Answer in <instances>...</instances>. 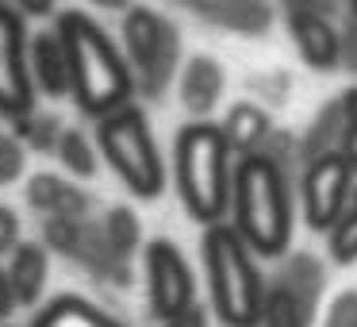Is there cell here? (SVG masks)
Segmentation results:
<instances>
[{"label": "cell", "mask_w": 357, "mask_h": 327, "mask_svg": "<svg viewBox=\"0 0 357 327\" xmlns=\"http://www.w3.org/2000/svg\"><path fill=\"white\" fill-rule=\"evenodd\" d=\"M54 31L62 35L66 54H70V96L85 116L104 119L116 108L131 104L135 73L127 66V54H119L116 43L104 35V27L93 16L70 8L54 20Z\"/></svg>", "instance_id": "6da1fadb"}, {"label": "cell", "mask_w": 357, "mask_h": 327, "mask_svg": "<svg viewBox=\"0 0 357 327\" xmlns=\"http://www.w3.org/2000/svg\"><path fill=\"white\" fill-rule=\"evenodd\" d=\"M234 231L261 258H277L292 242V181L273 158L246 154L234 162Z\"/></svg>", "instance_id": "7a4b0ae2"}, {"label": "cell", "mask_w": 357, "mask_h": 327, "mask_svg": "<svg viewBox=\"0 0 357 327\" xmlns=\"http://www.w3.org/2000/svg\"><path fill=\"white\" fill-rule=\"evenodd\" d=\"M173 177L196 224H223L234 193V150L223 139V127L208 119H192L181 127L173 147Z\"/></svg>", "instance_id": "3957f363"}, {"label": "cell", "mask_w": 357, "mask_h": 327, "mask_svg": "<svg viewBox=\"0 0 357 327\" xmlns=\"http://www.w3.org/2000/svg\"><path fill=\"white\" fill-rule=\"evenodd\" d=\"M204 270H208L211 308L227 327H257L265 308L269 281L257 270V254L246 247L234 224H211L200 239Z\"/></svg>", "instance_id": "277c9868"}, {"label": "cell", "mask_w": 357, "mask_h": 327, "mask_svg": "<svg viewBox=\"0 0 357 327\" xmlns=\"http://www.w3.org/2000/svg\"><path fill=\"white\" fill-rule=\"evenodd\" d=\"M96 143L104 162L142 201H158L165 189V162L154 143L150 119L139 104H123L112 116L96 119Z\"/></svg>", "instance_id": "5b68a950"}, {"label": "cell", "mask_w": 357, "mask_h": 327, "mask_svg": "<svg viewBox=\"0 0 357 327\" xmlns=\"http://www.w3.org/2000/svg\"><path fill=\"white\" fill-rule=\"evenodd\" d=\"M123 47H127V66L135 73V89L146 101H158L165 85L173 81L181 58V35L162 12L154 8H131L123 20Z\"/></svg>", "instance_id": "8992f818"}, {"label": "cell", "mask_w": 357, "mask_h": 327, "mask_svg": "<svg viewBox=\"0 0 357 327\" xmlns=\"http://www.w3.org/2000/svg\"><path fill=\"white\" fill-rule=\"evenodd\" d=\"M354 189H357V170L342 158V150H331V154L307 162L300 173V208L307 227L331 235L338 227V219L346 216Z\"/></svg>", "instance_id": "52a82bcc"}, {"label": "cell", "mask_w": 357, "mask_h": 327, "mask_svg": "<svg viewBox=\"0 0 357 327\" xmlns=\"http://www.w3.org/2000/svg\"><path fill=\"white\" fill-rule=\"evenodd\" d=\"M27 112H35L31 39H27L24 12L0 0V116L16 124Z\"/></svg>", "instance_id": "ba28073f"}, {"label": "cell", "mask_w": 357, "mask_h": 327, "mask_svg": "<svg viewBox=\"0 0 357 327\" xmlns=\"http://www.w3.org/2000/svg\"><path fill=\"white\" fill-rule=\"evenodd\" d=\"M142 270H146L150 312H154L162 324L196 304V277H192V270H188L185 254H181L169 239L146 242V250H142Z\"/></svg>", "instance_id": "9c48e42d"}, {"label": "cell", "mask_w": 357, "mask_h": 327, "mask_svg": "<svg viewBox=\"0 0 357 327\" xmlns=\"http://www.w3.org/2000/svg\"><path fill=\"white\" fill-rule=\"evenodd\" d=\"M288 35L311 70L342 66V31L334 27V20L311 16V12H288Z\"/></svg>", "instance_id": "30bf717a"}, {"label": "cell", "mask_w": 357, "mask_h": 327, "mask_svg": "<svg viewBox=\"0 0 357 327\" xmlns=\"http://www.w3.org/2000/svg\"><path fill=\"white\" fill-rule=\"evenodd\" d=\"M47 273H50V262H47V247L43 242H20L16 250L8 254V293L16 300V308H27L43 296L47 289Z\"/></svg>", "instance_id": "8fae6325"}, {"label": "cell", "mask_w": 357, "mask_h": 327, "mask_svg": "<svg viewBox=\"0 0 357 327\" xmlns=\"http://www.w3.org/2000/svg\"><path fill=\"white\" fill-rule=\"evenodd\" d=\"M31 81L47 96H66L70 93V54L58 31H39L31 39Z\"/></svg>", "instance_id": "7c38bea8"}, {"label": "cell", "mask_w": 357, "mask_h": 327, "mask_svg": "<svg viewBox=\"0 0 357 327\" xmlns=\"http://www.w3.org/2000/svg\"><path fill=\"white\" fill-rule=\"evenodd\" d=\"M27 204L47 216H66V219H85L89 216V196L77 185L62 181L58 173H35L27 181Z\"/></svg>", "instance_id": "4fadbf2b"}, {"label": "cell", "mask_w": 357, "mask_h": 327, "mask_svg": "<svg viewBox=\"0 0 357 327\" xmlns=\"http://www.w3.org/2000/svg\"><path fill=\"white\" fill-rule=\"evenodd\" d=\"M223 96V66L208 54H196L181 73V104L192 112L196 119H204Z\"/></svg>", "instance_id": "5bb4252c"}, {"label": "cell", "mask_w": 357, "mask_h": 327, "mask_svg": "<svg viewBox=\"0 0 357 327\" xmlns=\"http://www.w3.org/2000/svg\"><path fill=\"white\" fill-rule=\"evenodd\" d=\"M188 8L208 16L211 24L242 35H261L269 31V4L265 0H188Z\"/></svg>", "instance_id": "9a60e30c"}, {"label": "cell", "mask_w": 357, "mask_h": 327, "mask_svg": "<svg viewBox=\"0 0 357 327\" xmlns=\"http://www.w3.org/2000/svg\"><path fill=\"white\" fill-rule=\"evenodd\" d=\"M223 139L231 143L234 158H246V154H261L265 139L273 135V124H269V112L257 108V104H231V112L223 116Z\"/></svg>", "instance_id": "2e32d148"}, {"label": "cell", "mask_w": 357, "mask_h": 327, "mask_svg": "<svg viewBox=\"0 0 357 327\" xmlns=\"http://www.w3.org/2000/svg\"><path fill=\"white\" fill-rule=\"evenodd\" d=\"M315 308L303 296H296V289L284 277L269 281L265 289V308H261V327H311Z\"/></svg>", "instance_id": "e0dca14e"}, {"label": "cell", "mask_w": 357, "mask_h": 327, "mask_svg": "<svg viewBox=\"0 0 357 327\" xmlns=\"http://www.w3.org/2000/svg\"><path fill=\"white\" fill-rule=\"evenodd\" d=\"M35 327H123V324L112 319L108 312H100L96 304L81 300V296H58L39 312Z\"/></svg>", "instance_id": "ac0fdd59"}, {"label": "cell", "mask_w": 357, "mask_h": 327, "mask_svg": "<svg viewBox=\"0 0 357 327\" xmlns=\"http://www.w3.org/2000/svg\"><path fill=\"white\" fill-rule=\"evenodd\" d=\"M338 143H342V101H334V104H326V108H319L315 124H311L307 135L300 139L303 166L323 158V154H331V150H338Z\"/></svg>", "instance_id": "d6986e66"}, {"label": "cell", "mask_w": 357, "mask_h": 327, "mask_svg": "<svg viewBox=\"0 0 357 327\" xmlns=\"http://www.w3.org/2000/svg\"><path fill=\"white\" fill-rule=\"evenodd\" d=\"M104 242H108V250H112V258L116 262H127V258L139 250V242H142V227H139V216H135L131 208H112L108 216H104Z\"/></svg>", "instance_id": "ffe728a7"}, {"label": "cell", "mask_w": 357, "mask_h": 327, "mask_svg": "<svg viewBox=\"0 0 357 327\" xmlns=\"http://www.w3.org/2000/svg\"><path fill=\"white\" fill-rule=\"evenodd\" d=\"M89 231H93V227H89L85 219H66V216L43 219V242H47L50 250H58V254L77 258V262H81V254H85Z\"/></svg>", "instance_id": "44dd1931"}, {"label": "cell", "mask_w": 357, "mask_h": 327, "mask_svg": "<svg viewBox=\"0 0 357 327\" xmlns=\"http://www.w3.org/2000/svg\"><path fill=\"white\" fill-rule=\"evenodd\" d=\"M66 127L58 124V116H50V112H27L24 119H16L12 124V135H16L20 143H27V147L35 150H54L58 139H62Z\"/></svg>", "instance_id": "7402d4cb"}, {"label": "cell", "mask_w": 357, "mask_h": 327, "mask_svg": "<svg viewBox=\"0 0 357 327\" xmlns=\"http://www.w3.org/2000/svg\"><path fill=\"white\" fill-rule=\"evenodd\" d=\"M54 154L62 158V166L70 173H77V177H93L96 173V154H93V143L85 139V135L77 131V127H66L62 139H58Z\"/></svg>", "instance_id": "603a6c76"}, {"label": "cell", "mask_w": 357, "mask_h": 327, "mask_svg": "<svg viewBox=\"0 0 357 327\" xmlns=\"http://www.w3.org/2000/svg\"><path fill=\"white\" fill-rule=\"evenodd\" d=\"M331 258L334 262H357V189L349 196L346 216L338 219V227L331 231Z\"/></svg>", "instance_id": "cb8c5ba5"}, {"label": "cell", "mask_w": 357, "mask_h": 327, "mask_svg": "<svg viewBox=\"0 0 357 327\" xmlns=\"http://www.w3.org/2000/svg\"><path fill=\"white\" fill-rule=\"evenodd\" d=\"M338 101H342V143H338V150H342V158L357 170V85L346 89Z\"/></svg>", "instance_id": "d4e9b609"}, {"label": "cell", "mask_w": 357, "mask_h": 327, "mask_svg": "<svg viewBox=\"0 0 357 327\" xmlns=\"http://www.w3.org/2000/svg\"><path fill=\"white\" fill-rule=\"evenodd\" d=\"M24 173V143L16 135L0 131V185H8Z\"/></svg>", "instance_id": "484cf974"}, {"label": "cell", "mask_w": 357, "mask_h": 327, "mask_svg": "<svg viewBox=\"0 0 357 327\" xmlns=\"http://www.w3.org/2000/svg\"><path fill=\"white\" fill-rule=\"evenodd\" d=\"M323 327H357V293L346 289V293L334 296V304L326 308Z\"/></svg>", "instance_id": "4316f807"}, {"label": "cell", "mask_w": 357, "mask_h": 327, "mask_svg": "<svg viewBox=\"0 0 357 327\" xmlns=\"http://www.w3.org/2000/svg\"><path fill=\"white\" fill-rule=\"evenodd\" d=\"M284 12H311V16H326L331 20L338 8H346V0H280Z\"/></svg>", "instance_id": "83f0119b"}, {"label": "cell", "mask_w": 357, "mask_h": 327, "mask_svg": "<svg viewBox=\"0 0 357 327\" xmlns=\"http://www.w3.org/2000/svg\"><path fill=\"white\" fill-rule=\"evenodd\" d=\"M20 247V219L12 208L0 204V254H12Z\"/></svg>", "instance_id": "f1b7e54d"}, {"label": "cell", "mask_w": 357, "mask_h": 327, "mask_svg": "<svg viewBox=\"0 0 357 327\" xmlns=\"http://www.w3.org/2000/svg\"><path fill=\"white\" fill-rule=\"evenodd\" d=\"M162 327H208V312H204L200 304H192V308H185L181 316L165 319Z\"/></svg>", "instance_id": "f546056e"}, {"label": "cell", "mask_w": 357, "mask_h": 327, "mask_svg": "<svg viewBox=\"0 0 357 327\" xmlns=\"http://www.w3.org/2000/svg\"><path fill=\"white\" fill-rule=\"evenodd\" d=\"M342 62H349L357 70V24H349L342 31Z\"/></svg>", "instance_id": "4dcf8cb0"}, {"label": "cell", "mask_w": 357, "mask_h": 327, "mask_svg": "<svg viewBox=\"0 0 357 327\" xmlns=\"http://www.w3.org/2000/svg\"><path fill=\"white\" fill-rule=\"evenodd\" d=\"M24 16H50L54 12V0H16Z\"/></svg>", "instance_id": "1f68e13d"}, {"label": "cell", "mask_w": 357, "mask_h": 327, "mask_svg": "<svg viewBox=\"0 0 357 327\" xmlns=\"http://www.w3.org/2000/svg\"><path fill=\"white\" fill-rule=\"evenodd\" d=\"M12 308H16V300H12V293H8V277H4V270H0V319L8 316Z\"/></svg>", "instance_id": "d6a6232c"}, {"label": "cell", "mask_w": 357, "mask_h": 327, "mask_svg": "<svg viewBox=\"0 0 357 327\" xmlns=\"http://www.w3.org/2000/svg\"><path fill=\"white\" fill-rule=\"evenodd\" d=\"M93 4H96V8H112V12H116V8H127V0H93Z\"/></svg>", "instance_id": "836d02e7"}, {"label": "cell", "mask_w": 357, "mask_h": 327, "mask_svg": "<svg viewBox=\"0 0 357 327\" xmlns=\"http://www.w3.org/2000/svg\"><path fill=\"white\" fill-rule=\"evenodd\" d=\"M346 12H349V24H357V0H346Z\"/></svg>", "instance_id": "e575fe53"}]
</instances>
